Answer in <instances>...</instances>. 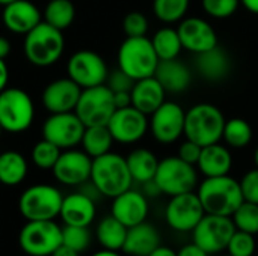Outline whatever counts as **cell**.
Listing matches in <instances>:
<instances>
[{
	"mask_svg": "<svg viewBox=\"0 0 258 256\" xmlns=\"http://www.w3.org/2000/svg\"><path fill=\"white\" fill-rule=\"evenodd\" d=\"M68 77L82 89L104 84L109 75L104 59L92 50L76 51L67 63Z\"/></svg>",
	"mask_w": 258,
	"mask_h": 256,
	"instance_id": "13",
	"label": "cell"
},
{
	"mask_svg": "<svg viewBox=\"0 0 258 256\" xmlns=\"http://www.w3.org/2000/svg\"><path fill=\"white\" fill-rule=\"evenodd\" d=\"M92 158L82 149H65L60 152L51 172L57 183L63 186L79 187L91 180Z\"/></svg>",
	"mask_w": 258,
	"mask_h": 256,
	"instance_id": "17",
	"label": "cell"
},
{
	"mask_svg": "<svg viewBox=\"0 0 258 256\" xmlns=\"http://www.w3.org/2000/svg\"><path fill=\"white\" fill-rule=\"evenodd\" d=\"M206 216L197 192L171 196L165 208L166 225L177 232H192Z\"/></svg>",
	"mask_w": 258,
	"mask_h": 256,
	"instance_id": "12",
	"label": "cell"
},
{
	"mask_svg": "<svg viewBox=\"0 0 258 256\" xmlns=\"http://www.w3.org/2000/svg\"><path fill=\"white\" fill-rule=\"evenodd\" d=\"M51 256H80L79 252H76V250H73L71 247H68V246H65V244H60L53 253Z\"/></svg>",
	"mask_w": 258,
	"mask_h": 256,
	"instance_id": "50",
	"label": "cell"
},
{
	"mask_svg": "<svg viewBox=\"0 0 258 256\" xmlns=\"http://www.w3.org/2000/svg\"><path fill=\"white\" fill-rule=\"evenodd\" d=\"M91 181L104 198H115L132 189L133 178L130 175L125 157L116 152H107L92 158Z\"/></svg>",
	"mask_w": 258,
	"mask_h": 256,
	"instance_id": "3",
	"label": "cell"
},
{
	"mask_svg": "<svg viewBox=\"0 0 258 256\" xmlns=\"http://www.w3.org/2000/svg\"><path fill=\"white\" fill-rule=\"evenodd\" d=\"M79 187H80V189H79V192H82L83 195H86L88 198H91L94 202H98L101 198H104L91 180H89V181H86V183H83V184H82V186H79Z\"/></svg>",
	"mask_w": 258,
	"mask_h": 256,
	"instance_id": "45",
	"label": "cell"
},
{
	"mask_svg": "<svg viewBox=\"0 0 258 256\" xmlns=\"http://www.w3.org/2000/svg\"><path fill=\"white\" fill-rule=\"evenodd\" d=\"M110 213L127 228L136 226L145 222L148 217L150 213L148 198L139 190L128 189L124 193L113 198Z\"/></svg>",
	"mask_w": 258,
	"mask_h": 256,
	"instance_id": "19",
	"label": "cell"
},
{
	"mask_svg": "<svg viewBox=\"0 0 258 256\" xmlns=\"http://www.w3.org/2000/svg\"><path fill=\"white\" fill-rule=\"evenodd\" d=\"M62 244L71 247L79 253L85 252L91 244V232L88 226L65 225L62 228Z\"/></svg>",
	"mask_w": 258,
	"mask_h": 256,
	"instance_id": "38",
	"label": "cell"
},
{
	"mask_svg": "<svg viewBox=\"0 0 258 256\" xmlns=\"http://www.w3.org/2000/svg\"><path fill=\"white\" fill-rule=\"evenodd\" d=\"M221 256H233V255H230V253H227V255H221Z\"/></svg>",
	"mask_w": 258,
	"mask_h": 256,
	"instance_id": "58",
	"label": "cell"
},
{
	"mask_svg": "<svg viewBox=\"0 0 258 256\" xmlns=\"http://www.w3.org/2000/svg\"><path fill=\"white\" fill-rule=\"evenodd\" d=\"M239 183L243 199L252 204H258V167L248 170Z\"/></svg>",
	"mask_w": 258,
	"mask_h": 256,
	"instance_id": "43",
	"label": "cell"
},
{
	"mask_svg": "<svg viewBox=\"0 0 258 256\" xmlns=\"http://www.w3.org/2000/svg\"><path fill=\"white\" fill-rule=\"evenodd\" d=\"M240 5L251 14L258 15V0H240Z\"/></svg>",
	"mask_w": 258,
	"mask_h": 256,
	"instance_id": "53",
	"label": "cell"
},
{
	"mask_svg": "<svg viewBox=\"0 0 258 256\" xmlns=\"http://www.w3.org/2000/svg\"><path fill=\"white\" fill-rule=\"evenodd\" d=\"M252 127L251 124L243 118H231L227 119L222 140L228 148L233 149H242L248 146L252 140Z\"/></svg>",
	"mask_w": 258,
	"mask_h": 256,
	"instance_id": "34",
	"label": "cell"
},
{
	"mask_svg": "<svg viewBox=\"0 0 258 256\" xmlns=\"http://www.w3.org/2000/svg\"><path fill=\"white\" fill-rule=\"evenodd\" d=\"M107 128L115 142L122 145H133L144 139L150 130V119L136 107L116 109L107 122Z\"/></svg>",
	"mask_w": 258,
	"mask_h": 256,
	"instance_id": "16",
	"label": "cell"
},
{
	"mask_svg": "<svg viewBox=\"0 0 258 256\" xmlns=\"http://www.w3.org/2000/svg\"><path fill=\"white\" fill-rule=\"evenodd\" d=\"M95 214H97V202H94L82 192H76L63 196L59 216L65 225L89 226L94 222Z\"/></svg>",
	"mask_w": 258,
	"mask_h": 256,
	"instance_id": "23",
	"label": "cell"
},
{
	"mask_svg": "<svg viewBox=\"0 0 258 256\" xmlns=\"http://www.w3.org/2000/svg\"><path fill=\"white\" fill-rule=\"evenodd\" d=\"M60 244L62 228L54 220H29L18 234V246L29 256H51Z\"/></svg>",
	"mask_w": 258,
	"mask_h": 256,
	"instance_id": "9",
	"label": "cell"
},
{
	"mask_svg": "<svg viewBox=\"0 0 258 256\" xmlns=\"http://www.w3.org/2000/svg\"><path fill=\"white\" fill-rule=\"evenodd\" d=\"M2 20L9 32L27 35L42 21V14L30 0H17L3 6Z\"/></svg>",
	"mask_w": 258,
	"mask_h": 256,
	"instance_id": "21",
	"label": "cell"
},
{
	"mask_svg": "<svg viewBox=\"0 0 258 256\" xmlns=\"http://www.w3.org/2000/svg\"><path fill=\"white\" fill-rule=\"evenodd\" d=\"M201 151H203V146H200L198 143H195V142L186 139V140L180 145L178 154H177V155H178L181 160H184L186 163L197 166V163H198V160H200V155H201Z\"/></svg>",
	"mask_w": 258,
	"mask_h": 256,
	"instance_id": "44",
	"label": "cell"
},
{
	"mask_svg": "<svg viewBox=\"0 0 258 256\" xmlns=\"http://www.w3.org/2000/svg\"><path fill=\"white\" fill-rule=\"evenodd\" d=\"M162 246L160 232L150 222H142L127 229L122 252L130 256H148Z\"/></svg>",
	"mask_w": 258,
	"mask_h": 256,
	"instance_id": "25",
	"label": "cell"
},
{
	"mask_svg": "<svg viewBox=\"0 0 258 256\" xmlns=\"http://www.w3.org/2000/svg\"><path fill=\"white\" fill-rule=\"evenodd\" d=\"M85 124L76 112L50 113L42 124V139L54 143L60 149H71L82 143Z\"/></svg>",
	"mask_w": 258,
	"mask_h": 256,
	"instance_id": "14",
	"label": "cell"
},
{
	"mask_svg": "<svg viewBox=\"0 0 258 256\" xmlns=\"http://www.w3.org/2000/svg\"><path fill=\"white\" fill-rule=\"evenodd\" d=\"M115 110L113 92L106 84L82 89L80 98L74 109L85 127L107 125Z\"/></svg>",
	"mask_w": 258,
	"mask_h": 256,
	"instance_id": "10",
	"label": "cell"
},
{
	"mask_svg": "<svg viewBox=\"0 0 258 256\" xmlns=\"http://www.w3.org/2000/svg\"><path fill=\"white\" fill-rule=\"evenodd\" d=\"M186 110L175 101H165L150 115V131L153 137L163 145L175 143L184 136Z\"/></svg>",
	"mask_w": 258,
	"mask_h": 256,
	"instance_id": "15",
	"label": "cell"
},
{
	"mask_svg": "<svg viewBox=\"0 0 258 256\" xmlns=\"http://www.w3.org/2000/svg\"><path fill=\"white\" fill-rule=\"evenodd\" d=\"M76 18V8L71 0H50L42 12V21L47 24L65 30Z\"/></svg>",
	"mask_w": 258,
	"mask_h": 256,
	"instance_id": "33",
	"label": "cell"
},
{
	"mask_svg": "<svg viewBox=\"0 0 258 256\" xmlns=\"http://www.w3.org/2000/svg\"><path fill=\"white\" fill-rule=\"evenodd\" d=\"M12 2H17V0H0V5H2V6H6V5H9V3H12Z\"/></svg>",
	"mask_w": 258,
	"mask_h": 256,
	"instance_id": "56",
	"label": "cell"
},
{
	"mask_svg": "<svg viewBox=\"0 0 258 256\" xmlns=\"http://www.w3.org/2000/svg\"><path fill=\"white\" fill-rule=\"evenodd\" d=\"M125 160L133 183L144 184L147 181L154 180L160 160L156 157L153 151L147 148H136L125 157Z\"/></svg>",
	"mask_w": 258,
	"mask_h": 256,
	"instance_id": "28",
	"label": "cell"
},
{
	"mask_svg": "<svg viewBox=\"0 0 258 256\" xmlns=\"http://www.w3.org/2000/svg\"><path fill=\"white\" fill-rule=\"evenodd\" d=\"M60 152H62V149L59 146L42 139L32 149V161L36 167H39L42 170H51L53 166L56 164Z\"/></svg>",
	"mask_w": 258,
	"mask_h": 256,
	"instance_id": "37",
	"label": "cell"
},
{
	"mask_svg": "<svg viewBox=\"0 0 258 256\" xmlns=\"http://www.w3.org/2000/svg\"><path fill=\"white\" fill-rule=\"evenodd\" d=\"M255 247H257L255 235L236 229L227 246V253L233 256H254Z\"/></svg>",
	"mask_w": 258,
	"mask_h": 256,
	"instance_id": "39",
	"label": "cell"
},
{
	"mask_svg": "<svg viewBox=\"0 0 258 256\" xmlns=\"http://www.w3.org/2000/svg\"><path fill=\"white\" fill-rule=\"evenodd\" d=\"M113 101L116 109H124L132 106V91L130 92H113Z\"/></svg>",
	"mask_w": 258,
	"mask_h": 256,
	"instance_id": "47",
	"label": "cell"
},
{
	"mask_svg": "<svg viewBox=\"0 0 258 256\" xmlns=\"http://www.w3.org/2000/svg\"><path fill=\"white\" fill-rule=\"evenodd\" d=\"M148 256H177V252L166 246H159L154 252H151Z\"/></svg>",
	"mask_w": 258,
	"mask_h": 256,
	"instance_id": "52",
	"label": "cell"
},
{
	"mask_svg": "<svg viewBox=\"0 0 258 256\" xmlns=\"http://www.w3.org/2000/svg\"><path fill=\"white\" fill-rule=\"evenodd\" d=\"M154 77L165 88L166 94H183L184 91L189 89L192 83L190 68L178 57L160 60L154 72Z\"/></svg>",
	"mask_w": 258,
	"mask_h": 256,
	"instance_id": "26",
	"label": "cell"
},
{
	"mask_svg": "<svg viewBox=\"0 0 258 256\" xmlns=\"http://www.w3.org/2000/svg\"><path fill=\"white\" fill-rule=\"evenodd\" d=\"M225 116L219 107L210 103H198L186 110L184 136L186 139L207 146L222 140Z\"/></svg>",
	"mask_w": 258,
	"mask_h": 256,
	"instance_id": "2",
	"label": "cell"
},
{
	"mask_svg": "<svg viewBox=\"0 0 258 256\" xmlns=\"http://www.w3.org/2000/svg\"><path fill=\"white\" fill-rule=\"evenodd\" d=\"M29 172L26 158L17 151H5L0 154V183L8 187L21 184Z\"/></svg>",
	"mask_w": 258,
	"mask_h": 256,
	"instance_id": "29",
	"label": "cell"
},
{
	"mask_svg": "<svg viewBox=\"0 0 258 256\" xmlns=\"http://www.w3.org/2000/svg\"><path fill=\"white\" fill-rule=\"evenodd\" d=\"M35 119V106L30 95L20 88H6L0 92V125L8 133L26 131Z\"/></svg>",
	"mask_w": 258,
	"mask_h": 256,
	"instance_id": "7",
	"label": "cell"
},
{
	"mask_svg": "<svg viewBox=\"0 0 258 256\" xmlns=\"http://www.w3.org/2000/svg\"><path fill=\"white\" fill-rule=\"evenodd\" d=\"M154 181L162 190V195L175 196L195 192L198 187L197 166L186 163L178 155L165 157L159 161Z\"/></svg>",
	"mask_w": 258,
	"mask_h": 256,
	"instance_id": "8",
	"label": "cell"
},
{
	"mask_svg": "<svg viewBox=\"0 0 258 256\" xmlns=\"http://www.w3.org/2000/svg\"><path fill=\"white\" fill-rule=\"evenodd\" d=\"M197 189V195L207 214L231 217L245 201L240 183L230 175L206 178Z\"/></svg>",
	"mask_w": 258,
	"mask_h": 256,
	"instance_id": "1",
	"label": "cell"
},
{
	"mask_svg": "<svg viewBox=\"0 0 258 256\" xmlns=\"http://www.w3.org/2000/svg\"><path fill=\"white\" fill-rule=\"evenodd\" d=\"M142 193L147 196V198H157V196H160L162 195V190H160V187L157 186V183L154 181V180H151V181H147V183H144L142 184Z\"/></svg>",
	"mask_w": 258,
	"mask_h": 256,
	"instance_id": "48",
	"label": "cell"
},
{
	"mask_svg": "<svg viewBox=\"0 0 258 256\" xmlns=\"http://www.w3.org/2000/svg\"><path fill=\"white\" fill-rule=\"evenodd\" d=\"M160 59L147 36L125 38L118 50V68L133 80L154 75Z\"/></svg>",
	"mask_w": 258,
	"mask_h": 256,
	"instance_id": "5",
	"label": "cell"
},
{
	"mask_svg": "<svg viewBox=\"0 0 258 256\" xmlns=\"http://www.w3.org/2000/svg\"><path fill=\"white\" fill-rule=\"evenodd\" d=\"M236 229L249 232L252 235L258 234V204L243 201L240 207L231 216Z\"/></svg>",
	"mask_w": 258,
	"mask_h": 256,
	"instance_id": "36",
	"label": "cell"
},
{
	"mask_svg": "<svg viewBox=\"0 0 258 256\" xmlns=\"http://www.w3.org/2000/svg\"><path fill=\"white\" fill-rule=\"evenodd\" d=\"M113 142L115 140H113L107 125H94V127L85 128L80 145L83 146V151L91 158H97L100 155L110 152Z\"/></svg>",
	"mask_w": 258,
	"mask_h": 256,
	"instance_id": "31",
	"label": "cell"
},
{
	"mask_svg": "<svg viewBox=\"0 0 258 256\" xmlns=\"http://www.w3.org/2000/svg\"><path fill=\"white\" fill-rule=\"evenodd\" d=\"M122 30L128 38H136V36H147L148 32V18L145 14L139 11L128 12L124 17L122 21Z\"/></svg>",
	"mask_w": 258,
	"mask_h": 256,
	"instance_id": "41",
	"label": "cell"
},
{
	"mask_svg": "<svg viewBox=\"0 0 258 256\" xmlns=\"http://www.w3.org/2000/svg\"><path fill=\"white\" fill-rule=\"evenodd\" d=\"M177 256H210L204 249H201L198 244H195L194 241L189 244H184L178 252Z\"/></svg>",
	"mask_w": 258,
	"mask_h": 256,
	"instance_id": "46",
	"label": "cell"
},
{
	"mask_svg": "<svg viewBox=\"0 0 258 256\" xmlns=\"http://www.w3.org/2000/svg\"><path fill=\"white\" fill-rule=\"evenodd\" d=\"M92 256H121V255H119V252H116V250H107V249H103V250L95 252Z\"/></svg>",
	"mask_w": 258,
	"mask_h": 256,
	"instance_id": "54",
	"label": "cell"
},
{
	"mask_svg": "<svg viewBox=\"0 0 258 256\" xmlns=\"http://www.w3.org/2000/svg\"><path fill=\"white\" fill-rule=\"evenodd\" d=\"M150 39L160 60L177 59L183 50V44H181L177 27L165 26L159 29Z\"/></svg>",
	"mask_w": 258,
	"mask_h": 256,
	"instance_id": "32",
	"label": "cell"
},
{
	"mask_svg": "<svg viewBox=\"0 0 258 256\" xmlns=\"http://www.w3.org/2000/svg\"><path fill=\"white\" fill-rule=\"evenodd\" d=\"M24 54L35 66H51L63 54L65 39L62 30L41 21L35 29L24 35Z\"/></svg>",
	"mask_w": 258,
	"mask_h": 256,
	"instance_id": "4",
	"label": "cell"
},
{
	"mask_svg": "<svg viewBox=\"0 0 258 256\" xmlns=\"http://www.w3.org/2000/svg\"><path fill=\"white\" fill-rule=\"evenodd\" d=\"M11 53V42L8 38L0 36V59H6Z\"/></svg>",
	"mask_w": 258,
	"mask_h": 256,
	"instance_id": "51",
	"label": "cell"
},
{
	"mask_svg": "<svg viewBox=\"0 0 258 256\" xmlns=\"http://www.w3.org/2000/svg\"><path fill=\"white\" fill-rule=\"evenodd\" d=\"M127 229L128 228L125 225H122L118 219H115L110 214V216L104 217L103 220H100V223L97 225L95 235L103 249L119 252L124 247Z\"/></svg>",
	"mask_w": 258,
	"mask_h": 256,
	"instance_id": "30",
	"label": "cell"
},
{
	"mask_svg": "<svg viewBox=\"0 0 258 256\" xmlns=\"http://www.w3.org/2000/svg\"><path fill=\"white\" fill-rule=\"evenodd\" d=\"M231 57L221 45L212 50L195 54V69L201 78L210 83L224 81L231 72Z\"/></svg>",
	"mask_w": 258,
	"mask_h": 256,
	"instance_id": "22",
	"label": "cell"
},
{
	"mask_svg": "<svg viewBox=\"0 0 258 256\" xmlns=\"http://www.w3.org/2000/svg\"><path fill=\"white\" fill-rule=\"evenodd\" d=\"M190 6V0H153V12L165 24L180 23Z\"/></svg>",
	"mask_w": 258,
	"mask_h": 256,
	"instance_id": "35",
	"label": "cell"
},
{
	"mask_svg": "<svg viewBox=\"0 0 258 256\" xmlns=\"http://www.w3.org/2000/svg\"><path fill=\"white\" fill-rule=\"evenodd\" d=\"M63 196L54 186L35 184L27 187L18 199L21 217L29 220H54L60 214Z\"/></svg>",
	"mask_w": 258,
	"mask_h": 256,
	"instance_id": "6",
	"label": "cell"
},
{
	"mask_svg": "<svg viewBox=\"0 0 258 256\" xmlns=\"http://www.w3.org/2000/svg\"><path fill=\"white\" fill-rule=\"evenodd\" d=\"M80 94H82V88L70 77H67L48 83L42 91L41 100H42V106L50 113L74 112Z\"/></svg>",
	"mask_w": 258,
	"mask_h": 256,
	"instance_id": "20",
	"label": "cell"
},
{
	"mask_svg": "<svg viewBox=\"0 0 258 256\" xmlns=\"http://www.w3.org/2000/svg\"><path fill=\"white\" fill-rule=\"evenodd\" d=\"M2 133H3V128H2V125H0V137H2Z\"/></svg>",
	"mask_w": 258,
	"mask_h": 256,
	"instance_id": "57",
	"label": "cell"
},
{
	"mask_svg": "<svg viewBox=\"0 0 258 256\" xmlns=\"http://www.w3.org/2000/svg\"><path fill=\"white\" fill-rule=\"evenodd\" d=\"M254 163H255V167H258V146L255 148V152H254Z\"/></svg>",
	"mask_w": 258,
	"mask_h": 256,
	"instance_id": "55",
	"label": "cell"
},
{
	"mask_svg": "<svg viewBox=\"0 0 258 256\" xmlns=\"http://www.w3.org/2000/svg\"><path fill=\"white\" fill-rule=\"evenodd\" d=\"M177 30L183 48L192 54H200L219 45L215 27L201 17H184L178 23Z\"/></svg>",
	"mask_w": 258,
	"mask_h": 256,
	"instance_id": "18",
	"label": "cell"
},
{
	"mask_svg": "<svg viewBox=\"0 0 258 256\" xmlns=\"http://www.w3.org/2000/svg\"><path fill=\"white\" fill-rule=\"evenodd\" d=\"M203 5V11L216 20H225L233 17L239 6H240V0H201Z\"/></svg>",
	"mask_w": 258,
	"mask_h": 256,
	"instance_id": "40",
	"label": "cell"
},
{
	"mask_svg": "<svg viewBox=\"0 0 258 256\" xmlns=\"http://www.w3.org/2000/svg\"><path fill=\"white\" fill-rule=\"evenodd\" d=\"M136 80H133L128 74H125L122 69L116 68L115 71L109 72L107 80H106V86L112 91V92H130L133 89Z\"/></svg>",
	"mask_w": 258,
	"mask_h": 256,
	"instance_id": "42",
	"label": "cell"
},
{
	"mask_svg": "<svg viewBox=\"0 0 258 256\" xmlns=\"http://www.w3.org/2000/svg\"><path fill=\"white\" fill-rule=\"evenodd\" d=\"M166 101V91L160 81L151 75L136 80L132 89V106L150 116Z\"/></svg>",
	"mask_w": 258,
	"mask_h": 256,
	"instance_id": "24",
	"label": "cell"
},
{
	"mask_svg": "<svg viewBox=\"0 0 258 256\" xmlns=\"http://www.w3.org/2000/svg\"><path fill=\"white\" fill-rule=\"evenodd\" d=\"M197 167L206 178L230 175L233 167V155L230 148L221 142L203 146Z\"/></svg>",
	"mask_w": 258,
	"mask_h": 256,
	"instance_id": "27",
	"label": "cell"
},
{
	"mask_svg": "<svg viewBox=\"0 0 258 256\" xmlns=\"http://www.w3.org/2000/svg\"><path fill=\"white\" fill-rule=\"evenodd\" d=\"M8 81H9V69L5 59H0V92L8 88Z\"/></svg>",
	"mask_w": 258,
	"mask_h": 256,
	"instance_id": "49",
	"label": "cell"
},
{
	"mask_svg": "<svg viewBox=\"0 0 258 256\" xmlns=\"http://www.w3.org/2000/svg\"><path fill=\"white\" fill-rule=\"evenodd\" d=\"M236 232V226L231 217L207 214L192 231L194 243L204 249L209 255H218L227 250V246Z\"/></svg>",
	"mask_w": 258,
	"mask_h": 256,
	"instance_id": "11",
	"label": "cell"
}]
</instances>
